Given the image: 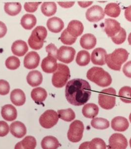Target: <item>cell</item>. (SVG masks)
<instances>
[{
    "instance_id": "obj_32",
    "label": "cell",
    "mask_w": 131,
    "mask_h": 149,
    "mask_svg": "<svg viewBox=\"0 0 131 149\" xmlns=\"http://www.w3.org/2000/svg\"><path fill=\"white\" fill-rule=\"evenodd\" d=\"M90 54L87 51L81 50L76 57V63L81 67L87 65L90 61Z\"/></svg>"
},
{
    "instance_id": "obj_37",
    "label": "cell",
    "mask_w": 131,
    "mask_h": 149,
    "mask_svg": "<svg viewBox=\"0 0 131 149\" xmlns=\"http://www.w3.org/2000/svg\"><path fill=\"white\" fill-rule=\"evenodd\" d=\"M20 65V61L15 56H11L6 61V68L10 70L18 69Z\"/></svg>"
},
{
    "instance_id": "obj_30",
    "label": "cell",
    "mask_w": 131,
    "mask_h": 149,
    "mask_svg": "<svg viewBox=\"0 0 131 149\" xmlns=\"http://www.w3.org/2000/svg\"><path fill=\"white\" fill-rule=\"evenodd\" d=\"M41 10L45 16L50 17L55 14L57 6L54 2H44L41 5Z\"/></svg>"
},
{
    "instance_id": "obj_53",
    "label": "cell",
    "mask_w": 131,
    "mask_h": 149,
    "mask_svg": "<svg viewBox=\"0 0 131 149\" xmlns=\"http://www.w3.org/2000/svg\"><path fill=\"white\" fill-rule=\"evenodd\" d=\"M129 120H130V122H131V114H130Z\"/></svg>"
},
{
    "instance_id": "obj_11",
    "label": "cell",
    "mask_w": 131,
    "mask_h": 149,
    "mask_svg": "<svg viewBox=\"0 0 131 149\" xmlns=\"http://www.w3.org/2000/svg\"><path fill=\"white\" fill-rule=\"evenodd\" d=\"M127 146V140L121 133H114L109 137V147L112 149H126Z\"/></svg>"
},
{
    "instance_id": "obj_44",
    "label": "cell",
    "mask_w": 131,
    "mask_h": 149,
    "mask_svg": "<svg viewBox=\"0 0 131 149\" xmlns=\"http://www.w3.org/2000/svg\"><path fill=\"white\" fill-rule=\"evenodd\" d=\"M10 129L8 124L6 122L0 121V137H4L8 134Z\"/></svg>"
},
{
    "instance_id": "obj_18",
    "label": "cell",
    "mask_w": 131,
    "mask_h": 149,
    "mask_svg": "<svg viewBox=\"0 0 131 149\" xmlns=\"http://www.w3.org/2000/svg\"><path fill=\"white\" fill-rule=\"evenodd\" d=\"M67 30L71 36L77 38L80 36L83 32L84 26L81 21L72 20L68 24Z\"/></svg>"
},
{
    "instance_id": "obj_19",
    "label": "cell",
    "mask_w": 131,
    "mask_h": 149,
    "mask_svg": "<svg viewBox=\"0 0 131 149\" xmlns=\"http://www.w3.org/2000/svg\"><path fill=\"white\" fill-rule=\"evenodd\" d=\"M2 117L5 120L11 122L15 120L18 116L16 108L11 104H6L3 106L1 110Z\"/></svg>"
},
{
    "instance_id": "obj_13",
    "label": "cell",
    "mask_w": 131,
    "mask_h": 149,
    "mask_svg": "<svg viewBox=\"0 0 131 149\" xmlns=\"http://www.w3.org/2000/svg\"><path fill=\"white\" fill-rule=\"evenodd\" d=\"M40 57L38 53L35 51L29 52L24 58V65L29 70L36 68L39 65Z\"/></svg>"
},
{
    "instance_id": "obj_40",
    "label": "cell",
    "mask_w": 131,
    "mask_h": 149,
    "mask_svg": "<svg viewBox=\"0 0 131 149\" xmlns=\"http://www.w3.org/2000/svg\"><path fill=\"white\" fill-rule=\"evenodd\" d=\"M126 39V32L125 30L121 28L120 31L114 37L111 38V40L116 45H121L124 42Z\"/></svg>"
},
{
    "instance_id": "obj_31",
    "label": "cell",
    "mask_w": 131,
    "mask_h": 149,
    "mask_svg": "<svg viewBox=\"0 0 131 149\" xmlns=\"http://www.w3.org/2000/svg\"><path fill=\"white\" fill-rule=\"evenodd\" d=\"M104 13L110 17L116 18L118 17L121 13V8L118 4L110 3L107 4L104 8Z\"/></svg>"
},
{
    "instance_id": "obj_6",
    "label": "cell",
    "mask_w": 131,
    "mask_h": 149,
    "mask_svg": "<svg viewBox=\"0 0 131 149\" xmlns=\"http://www.w3.org/2000/svg\"><path fill=\"white\" fill-rule=\"evenodd\" d=\"M70 77V69L68 66L62 63H59L56 71L52 76V84L56 88L63 87Z\"/></svg>"
},
{
    "instance_id": "obj_9",
    "label": "cell",
    "mask_w": 131,
    "mask_h": 149,
    "mask_svg": "<svg viewBox=\"0 0 131 149\" xmlns=\"http://www.w3.org/2000/svg\"><path fill=\"white\" fill-rule=\"evenodd\" d=\"M76 50L74 48L68 46L60 47L57 53V59L65 63H71L74 58Z\"/></svg>"
},
{
    "instance_id": "obj_41",
    "label": "cell",
    "mask_w": 131,
    "mask_h": 149,
    "mask_svg": "<svg viewBox=\"0 0 131 149\" xmlns=\"http://www.w3.org/2000/svg\"><path fill=\"white\" fill-rule=\"evenodd\" d=\"M10 84L5 80H0V95H6L10 92Z\"/></svg>"
},
{
    "instance_id": "obj_15",
    "label": "cell",
    "mask_w": 131,
    "mask_h": 149,
    "mask_svg": "<svg viewBox=\"0 0 131 149\" xmlns=\"http://www.w3.org/2000/svg\"><path fill=\"white\" fill-rule=\"evenodd\" d=\"M112 129L116 132H125L129 127L127 119L122 116H117L112 119L111 123Z\"/></svg>"
},
{
    "instance_id": "obj_52",
    "label": "cell",
    "mask_w": 131,
    "mask_h": 149,
    "mask_svg": "<svg viewBox=\"0 0 131 149\" xmlns=\"http://www.w3.org/2000/svg\"><path fill=\"white\" fill-rule=\"evenodd\" d=\"M128 40V42H129V45H131V33H130L129 35Z\"/></svg>"
},
{
    "instance_id": "obj_24",
    "label": "cell",
    "mask_w": 131,
    "mask_h": 149,
    "mask_svg": "<svg viewBox=\"0 0 131 149\" xmlns=\"http://www.w3.org/2000/svg\"><path fill=\"white\" fill-rule=\"evenodd\" d=\"M99 112L98 106L94 103H88L83 107L82 114L85 117L94 119L98 115Z\"/></svg>"
},
{
    "instance_id": "obj_42",
    "label": "cell",
    "mask_w": 131,
    "mask_h": 149,
    "mask_svg": "<svg viewBox=\"0 0 131 149\" xmlns=\"http://www.w3.org/2000/svg\"><path fill=\"white\" fill-rule=\"evenodd\" d=\"M46 49L48 53V56L57 59V53L58 50L55 45L53 43H50L46 47Z\"/></svg>"
},
{
    "instance_id": "obj_35",
    "label": "cell",
    "mask_w": 131,
    "mask_h": 149,
    "mask_svg": "<svg viewBox=\"0 0 131 149\" xmlns=\"http://www.w3.org/2000/svg\"><path fill=\"white\" fill-rule=\"evenodd\" d=\"M119 97L120 100L126 103H131V87L124 86L119 92Z\"/></svg>"
},
{
    "instance_id": "obj_46",
    "label": "cell",
    "mask_w": 131,
    "mask_h": 149,
    "mask_svg": "<svg viewBox=\"0 0 131 149\" xmlns=\"http://www.w3.org/2000/svg\"><path fill=\"white\" fill-rule=\"evenodd\" d=\"M7 28L4 23L0 21V38H3L6 35Z\"/></svg>"
},
{
    "instance_id": "obj_17",
    "label": "cell",
    "mask_w": 131,
    "mask_h": 149,
    "mask_svg": "<svg viewBox=\"0 0 131 149\" xmlns=\"http://www.w3.org/2000/svg\"><path fill=\"white\" fill-rule=\"evenodd\" d=\"M11 133L16 138H21L27 133L26 127L23 123L19 121H15L10 125Z\"/></svg>"
},
{
    "instance_id": "obj_49",
    "label": "cell",
    "mask_w": 131,
    "mask_h": 149,
    "mask_svg": "<svg viewBox=\"0 0 131 149\" xmlns=\"http://www.w3.org/2000/svg\"><path fill=\"white\" fill-rule=\"evenodd\" d=\"M93 1H78V3L79 6L83 8H86L88 6H90L93 3Z\"/></svg>"
},
{
    "instance_id": "obj_23",
    "label": "cell",
    "mask_w": 131,
    "mask_h": 149,
    "mask_svg": "<svg viewBox=\"0 0 131 149\" xmlns=\"http://www.w3.org/2000/svg\"><path fill=\"white\" fill-rule=\"evenodd\" d=\"M97 43L96 37L91 33L84 35L80 40V44L84 49L90 50L93 48Z\"/></svg>"
},
{
    "instance_id": "obj_2",
    "label": "cell",
    "mask_w": 131,
    "mask_h": 149,
    "mask_svg": "<svg viewBox=\"0 0 131 149\" xmlns=\"http://www.w3.org/2000/svg\"><path fill=\"white\" fill-rule=\"evenodd\" d=\"M87 77L90 81L101 87L109 86L112 83V78L109 73L99 67L90 68L87 72Z\"/></svg>"
},
{
    "instance_id": "obj_10",
    "label": "cell",
    "mask_w": 131,
    "mask_h": 149,
    "mask_svg": "<svg viewBox=\"0 0 131 149\" xmlns=\"http://www.w3.org/2000/svg\"><path fill=\"white\" fill-rule=\"evenodd\" d=\"M105 15L104 11L101 6L95 5L87 10L86 17L91 22H97L104 19Z\"/></svg>"
},
{
    "instance_id": "obj_1",
    "label": "cell",
    "mask_w": 131,
    "mask_h": 149,
    "mask_svg": "<svg viewBox=\"0 0 131 149\" xmlns=\"http://www.w3.org/2000/svg\"><path fill=\"white\" fill-rule=\"evenodd\" d=\"M91 95L90 84L85 80L76 78L69 81L65 89V95L68 102L74 106L85 104Z\"/></svg>"
},
{
    "instance_id": "obj_22",
    "label": "cell",
    "mask_w": 131,
    "mask_h": 149,
    "mask_svg": "<svg viewBox=\"0 0 131 149\" xmlns=\"http://www.w3.org/2000/svg\"><path fill=\"white\" fill-rule=\"evenodd\" d=\"M10 97L12 103L16 106H22L26 102L25 93L20 89H16L13 90Z\"/></svg>"
},
{
    "instance_id": "obj_27",
    "label": "cell",
    "mask_w": 131,
    "mask_h": 149,
    "mask_svg": "<svg viewBox=\"0 0 131 149\" xmlns=\"http://www.w3.org/2000/svg\"><path fill=\"white\" fill-rule=\"evenodd\" d=\"M31 97L36 103H41L46 100L48 93L43 88L38 87L34 89L31 92Z\"/></svg>"
},
{
    "instance_id": "obj_39",
    "label": "cell",
    "mask_w": 131,
    "mask_h": 149,
    "mask_svg": "<svg viewBox=\"0 0 131 149\" xmlns=\"http://www.w3.org/2000/svg\"><path fill=\"white\" fill-rule=\"evenodd\" d=\"M89 149H106V146L102 139L95 138L89 142Z\"/></svg>"
},
{
    "instance_id": "obj_47",
    "label": "cell",
    "mask_w": 131,
    "mask_h": 149,
    "mask_svg": "<svg viewBox=\"0 0 131 149\" xmlns=\"http://www.w3.org/2000/svg\"><path fill=\"white\" fill-rule=\"evenodd\" d=\"M74 2H58L59 5L64 8H70L74 5Z\"/></svg>"
},
{
    "instance_id": "obj_8",
    "label": "cell",
    "mask_w": 131,
    "mask_h": 149,
    "mask_svg": "<svg viewBox=\"0 0 131 149\" xmlns=\"http://www.w3.org/2000/svg\"><path fill=\"white\" fill-rule=\"evenodd\" d=\"M58 114L53 110H48L41 115L39 122L44 129H49L55 125L58 122Z\"/></svg>"
},
{
    "instance_id": "obj_38",
    "label": "cell",
    "mask_w": 131,
    "mask_h": 149,
    "mask_svg": "<svg viewBox=\"0 0 131 149\" xmlns=\"http://www.w3.org/2000/svg\"><path fill=\"white\" fill-rule=\"evenodd\" d=\"M77 40V38L71 36L70 33H68L67 30L65 29L62 32L60 37V40L62 43L64 45H72L76 42Z\"/></svg>"
},
{
    "instance_id": "obj_28",
    "label": "cell",
    "mask_w": 131,
    "mask_h": 149,
    "mask_svg": "<svg viewBox=\"0 0 131 149\" xmlns=\"http://www.w3.org/2000/svg\"><path fill=\"white\" fill-rule=\"evenodd\" d=\"M36 19L34 15L26 14L21 19V24L24 29L31 30L36 25Z\"/></svg>"
},
{
    "instance_id": "obj_29",
    "label": "cell",
    "mask_w": 131,
    "mask_h": 149,
    "mask_svg": "<svg viewBox=\"0 0 131 149\" xmlns=\"http://www.w3.org/2000/svg\"><path fill=\"white\" fill-rule=\"evenodd\" d=\"M21 9L22 6L19 3H6L4 6L5 12L11 16H15L19 14Z\"/></svg>"
},
{
    "instance_id": "obj_14",
    "label": "cell",
    "mask_w": 131,
    "mask_h": 149,
    "mask_svg": "<svg viewBox=\"0 0 131 149\" xmlns=\"http://www.w3.org/2000/svg\"><path fill=\"white\" fill-rule=\"evenodd\" d=\"M41 67L43 71L46 73L55 72L58 68L57 59L48 56V57L43 59Z\"/></svg>"
},
{
    "instance_id": "obj_48",
    "label": "cell",
    "mask_w": 131,
    "mask_h": 149,
    "mask_svg": "<svg viewBox=\"0 0 131 149\" xmlns=\"http://www.w3.org/2000/svg\"><path fill=\"white\" fill-rule=\"evenodd\" d=\"M125 16L127 20L131 22V6L125 9Z\"/></svg>"
},
{
    "instance_id": "obj_55",
    "label": "cell",
    "mask_w": 131,
    "mask_h": 149,
    "mask_svg": "<svg viewBox=\"0 0 131 149\" xmlns=\"http://www.w3.org/2000/svg\"><path fill=\"white\" fill-rule=\"evenodd\" d=\"M108 149H112V148H111V147H109V148H108Z\"/></svg>"
},
{
    "instance_id": "obj_5",
    "label": "cell",
    "mask_w": 131,
    "mask_h": 149,
    "mask_svg": "<svg viewBox=\"0 0 131 149\" xmlns=\"http://www.w3.org/2000/svg\"><path fill=\"white\" fill-rule=\"evenodd\" d=\"M116 98V92L115 89L113 88L104 89L99 95V104L104 109H111L115 106Z\"/></svg>"
},
{
    "instance_id": "obj_20",
    "label": "cell",
    "mask_w": 131,
    "mask_h": 149,
    "mask_svg": "<svg viewBox=\"0 0 131 149\" xmlns=\"http://www.w3.org/2000/svg\"><path fill=\"white\" fill-rule=\"evenodd\" d=\"M11 51L15 55L22 57L25 55L28 51V47L25 41L18 40L13 43L11 46Z\"/></svg>"
},
{
    "instance_id": "obj_34",
    "label": "cell",
    "mask_w": 131,
    "mask_h": 149,
    "mask_svg": "<svg viewBox=\"0 0 131 149\" xmlns=\"http://www.w3.org/2000/svg\"><path fill=\"white\" fill-rule=\"evenodd\" d=\"M59 118L65 122H70L76 118V114L71 108L58 110Z\"/></svg>"
},
{
    "instance_id": "obj_51",
    "label": "cell",
    "mask_w": 131,
    "mask_h": 149,
    "mask_svg": "<svg viewBox=\"0 0 131 149\" xmlns=\"http://www.w3.org/2000/svg\"><path fill=\"white\" fill-rule=\"evenodd\" d=\"M14 149H24L22 147L21 142H19L18 143L16 144V145L15 146Z\"/></svg>"
},
{
    "instance_id": "obj_25",
    "label": "cell",
    "mask_w": 131,
    "mask_h": 149,
    "mask_svg": "<svg viewBox=\"0 0 131 149\" xmlns=\"http://www.w3.org/2000/svg\"><path fill=\"white\" fill-rule=\"evenodd\" d=\"M43 75L41 72L38 70H33L28 73L27 76V81L30 86L35 87L39 86L43 82Z\"/></svg>"
},
{
    "instance_id": "obj_7",
    "label": "cell",
    "mask_w": 131,
    "mask_h": 149,
    "mask_svg": "<svg viewBox=\"0 0 131 149\" xmlns=\"http://www.w3.org/2000/svg\"><path fill=\"white\" fill-rule=\"evenodd\" d=\"M84 126L83 123L79 120H75L71 123L68 130V139L73 143H78L82 139Z\"/></svg>"
},
{
    "instance_id": "obj_33",
    "label": "cell",
    "mask_w": 131,
    "mask_h": 149,
    "mask_svg": "<svg viewBox=\"0 0 131 149\" xmlns=\"http://www.w3.org/2000/svg\"><path fill=\"white\" fill-rule=\"evenodd\" d=\"M91 125L94 129L103 130L109 127V122L107 120L103 118H95L91 120Z\"/></svg>"
},
{
    "instance_id": "obj_45",
    "label": "cell",
    "mask_w": 131,
    "mask_h": 149,
    "mask_svg": "<svg viewBox=\"0 0 131 149\" xmlns=\"http://www.w3.org/2000/svg\"><path fill=\"white\" fill-rule=\"evenodd\" d=\"M123 72L125 76L131 78V61L126 63L123 66Z\"/></svg>"
},
{
    "instance_id": "obj_54",
    "label": "cell",
    "mask_w": 131,
    "mask_h": 149,
    "mask_svg": "<svg viewBox=\"0 0 131 149\" xmlns=\"http://www.w3.org/2000/svg\"><path fill=\"white\" fill-rule=\"evenodd\" d=\"M130 147L131 148V139H130Z\"/></svg>"
},
{
    "instance_id": "obj_21",
    "label": "cell",
    "mask_w": 131,
    "mask_h": 149,
    "mask_svg": "<svg viewBox=\"0 0 131 149\" xmlns=\"http://www.w3.org/2000/svg\"><path fill=\"white\" fill-rule=\"evenodd\" d=\"M46 25L50 32L58 33L63 29L64 23L59 18L53 17L48 20Z\"/></svg>"
},
{
    "instance_id": "obj_3",
    "label": "cell",
    "mask_w": 131,
    "mask_h": 149,
    "mask_svg": "<svg viewBox=\"0 0 131 149\" xmlns=\"http://www.w3.org/2000/svg\"><path fill=\"white\" fill-rule=\"evenodd\" d=\"M128 56L129 53L125 49H115L111 54L106 55V63L111 70H120L122 65L127 60Z\"/></svg>"
},
{
    "instance_id": "obj_26",
    "label": "cell",
    "mask_w": 131,
    "mask_h": 149,
    "mask_svg": "<svg viewBox=\"0 0 131 149\" xmlns=\"http://www.w3.org/2000/svg\"><path fill=\"white\" fill-rule=\"evenodd\" d=\"M41 146L43 149H57L60 146V143L55 137L48 136L43 138Z\"/></svg>"
},
{
    "instance_id": "obj_4",
    "label": "cell",
    "mask_w": 131,
    "mask_h": 149,
    "mask_svg": "<svg viewBox=\"0 0 131 149\" xmlns=\"http://www.w3.org/2000/svg\"><path fill=\"white\" fill-rule=\"evenodd\" d=\"M47 35L48 31L45 27L41 26H37L32 31L29 38L28 44L30 47L36 50L41 49Z\"/></svg>"
},
{
    "instance_id": "obj_12",
    "label": "cell",
    "mask_w": 131,
    "mask_h": 149,
    "mask_svg": "<svg viewBox=\"0 0 131 149\" xmlns=\"http://www.w3.org/2000/svg\"><path fill=\"white\" fill-rule=\"evenodd\" d=\"M121 29L120 24L117 21L110 18L105 20L104 31L109 37H114L118 33Z\"/></svg>"
},
{
    "instance_id": "obj_16",
    "label": "cell",
    "mask_w": 131,
    "mask_h": 149,
    "mask_svg": "<svg viewBox=\"0 0 131 149\" xmlns=\"http://www.w3.org/2000/svg\"><path fill=\"white\" fill-rule=\"evenodd\" d=\"M106 51L102 48H97L92 53L91 61L96 65H103L106 63Z\"/></svg>"
},
{
    "instance_id": "obj_50",
    "label": "cell",
    "mask_w": 131,
    "mask_h": 149,
    "mask_svg": "<svg viewBox=\"0 0 131 149\" xmlns=\"http://www.w3.org/2000/svg\"><path fill=\"white\" fill-rule=\"evenodd\" d=\"M89 142L87 141V142H83L82 144H81L78 149H89Z\"/></svg>"
},
{
    "instance_id": "obj_36",
    "label": "cell",
    "mask_w": 131,
    "mask_h": 149,
    "mask_svg": "<svg viewBox=\"0 0 131 149\" xmlns=\"http://www.w3.org/2000/svg\"><path fill=\"white\" fill-rule=\"evenodd\" d=\"M20 142L22 147L24 149H35L36 147V139L32 136L25 137Z\"/></svg>"
},
{
    "instance_id": "obj_43",
    "label": "cell",
    "mask_w": 131,
    "mask_h": 149,
    "mask_svg": "<svg viewBox=\"0 0 131 149\" xmlns=\"http://www.w3.org/2000/svg\"><path fill=\"white\" fill-rule=\"evenodd\" d=\"M41 2L36 3H25L24 4V9L28 13H34L38 9V6Z\"/></svg>"
}]
</instances>
